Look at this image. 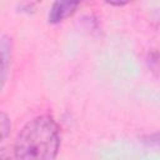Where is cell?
Here are the masks:
<instances>
[{"instance_id": "cell-2", "label": "cell", "mask_w": 160, "mask_h": 160, "mask_svg": "<svg viewBox=\"0 0 160 160\" xmlns=\"http://www.w3.org/2000/svg\"><path fill=\"white\" fill-rule=\"evenodd\" d=\"M79 2L75 1H56L54 2L50 12H49V21L52 24L62 21L65 18L70 16L75 9L78 8Z\"/></svg>"}, {"instance_id": "cell-1", "label": "cell", "mask_w": 160, "mask_h": 160, "mask_svg": "<svg viewBox=\"0 0 160 160\" xmlns=\"http://www.w3.org/2000/svg\"><path fill=\"white\" fill-rule=\"evenodd\" d=\"M59 145L60 131L55 120L48 115L34 118L16 136L15 160H54Z\"/></svg>"}, {"instance_id": "cell-3", "label": "cell", "mask_w": 160, "mask_h": 160, "mask_svg": "<svg viewBox=\"0 0 160 160\" xmlns=\"http://www.w3.org/2000/svg\"><path fill=\"white\" fill-rule=\"evenodd\" d=\"M142 141L145 144H148V145L160 148V131H156L154 134H149V135L144 136L142 138Z\"/></svg>"}]
</instances>
